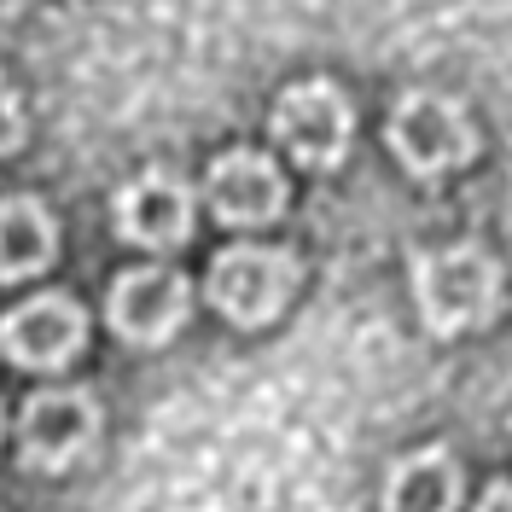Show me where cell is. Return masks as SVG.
Here are the masks:
<instances>
[{"label":"cell","instance_id":"1","mask_svg":"<svg viewBox=\"0 0 512 512\" xmlns=\"http://www.w3.org/2000/svg\"><path fill=\"white\" fill-rule=\"evenodd\" d=\"M414 297L431 332H472L501 309V268L478 245H448L419 256Z\"/></svg>","mask_w":512,"mask_h":512},{"label":"cell","instance_id":"2","mask_svg":"<svg viewBox=\"0 0 512 512\" xmlns=\"http://www.w3.org/2000/svg\"><path fill=\"white\" fill-rule=\"evenodd\" d=\"M297 291V262L274 245H233L210 268V303L233 326H268Z\"/></svg>","mask_w":512,"mask_h":512},{"label":"cell","instance_id":"3","mask_svg":"<svg viewBox=\"0 0 512 512\" xmlns=\"http://www.w3.org/2000/svg\"><path fill=\"white\" fill-rule=\"evenodd\" d=\"M390 152L408 163L414 175H448L478 152L472 117L443 94H408L390 111Z\"/></svg>","mask_w":512,"mask_h":512},{"label":"cell","instance_id":"4","mask_svg":"<svg viewBox=\"0 0 512 512\" xmlns=\"http://www.w3.org/2000/svg\"><path fill=\"white\" fill-rule=\"evenodd\" d=\"M274 134L297 163L309 169H332L344 163L350 152V134H355V117H350V99L338 94L332 82H297L280 111H274Z\"/></svg>","mask_w":512,"mask_h":512},{"label":"cell","instance_id":"5","mask_svg":"<svg viewBox=\"0 0 512 512\" xmlns=\"http://www.w3.org/2000/svg\"><path fill=\"white\" fill-rule=\"evenodd\" d=\"M99 437V408L88 390H41L24 402V419H18V443H24V460L41 466V472H64L76 466Z\"/></svg>","mask_w":512,"mask_h":512},{"label":"cell","instance_id":"6","mask_svg":"<svg viewBox=\"0 0 512 512\" xmlns=\"http://www.w3.org/2000/svg\"><path fill=\"white\" fill-rule=\"evenodd\" d=\"M192 309V291L175 268H128L123 280L111 286V332L128 344H163L181 332V320Z\"/></svg>","mask_w":512,"mask_h":512},{"label":"cell","instance_id":"7","mask_svg":"<svg viewBox=\"0 0 512 512\" xmlns=\"http://www.w3.org/2000/svg\"><path fill=\"white\" fill-rule=\"evenodd\" d=\"M88 344V320L82 309L59 297V291H47V297H30L24 309H12V315L0 320V350L12 355L18 367H41V373H53L64 361H76Z\"/></svg>","mask_w":512,"mask_h":512},{"label":"cell","instance_id":"8","mask_svg":"<svg viewBox=\"0 0 512 512\" xmlns=\"http://www.w3.org/2000/svg\"><path fill=\"white\" fill-rule=\"evenodd\" d=\"M117 233L146 245V251H169L192 233V192L181 175L169 169H146L140 181L117 192Z\"/></svg>","mask_w":512,"mask_h":512},{"label":"cell","instance_id":"9","mask_svg":"<svg viewBox=\"0 0 512 512\" xmlns=\"http://www.w3.org/2000/svg\"><path fill=\"white\" fill-rule=\"evenodd\" d=\"M204 192H210V210L227 227H262L286 210V175L262 152H227V158H216Z\"/></svg>","mask_w":512,"mask_h":512},{"label":"cell","instance_id":"10","mask_svg":"<svg viewBox=\"0 0 512 512\" xmlns=\"http://www.w3.org/2000/svg\"><path fill=\"white\" fill-rule=\"evenodd\" d=\"M384 512H460V460L448 448L408 454L384 483Z\"/></svg>","mask_w":512,"mask_h":512},{"label":"cell","instance_id":"11","mask_svg":"<svg viewBox=\"0 0 512 512\" xmlns=\"http://www.w3.org/2000/svg\"><path fill=\"white\" fill-rule=\"evenodd\" d=\"M59 251V227L41 198H0V280H30Z\"/></svg>","mask_w":512,"mask_h":512},{"label":"cell","instance_id":"12","mask_svg":"<svg viewBox=\"0 0 512 512\" xmlns=\"http://www.w3.org/2000/svg\"><path fill=\"white\" fill-rule=\"evenodd\" d=\"M18 146H24V99L0 76V152H18Z\"/></svg>","mask_w":512,"mask_h":512},{"label":"cell","instance_id":"13","mask_svg":"<svg viewBox=\"0 0 512 512\" xmlns=\"http://www.w3.org/2000/svg\"><path fill=\"white\" fill-rule=\"evenodd\" d=\"M478 512H512V483H495V489L478 501Z\"/></svg>","mask_w":512,"mask_h":512}]
</instances>
